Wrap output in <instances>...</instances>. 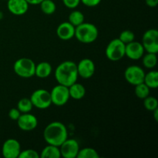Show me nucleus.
Segmentation results:
<instances>
[{
  "instance_id": "nucleus-3",
  "label": "nucleus",
  "mask_w": 158,
  "mask_h": 158,
  "mask_svg": "<svg viewBox=\"0 0 158 158\" xmlns=\"http://www.w3.org/2000/svg\"><path fill=\"white\" fill-rule=\"evenodd\" d=\"M98 29L95 25L89 23H83L75 27V35L79 42L85 44L92 43L98 37Z\"/></svg>"
},
{
  "instance_id": "nucleus-8",
  "label": "nucleus",
  "mask_w": 158,
  "mask_h": 158,
  "mask_svg": "<svg viewBox=\"0 0 158 158\" xmlns=\"http://www.w3.org/2000/svg\"><path fill=\"white\" fill-rule=\"evenodd\" d=\"M52 103L58 106H63L69 99V87L63 85L58 84L54 86L50 91Z\"/></svg>"
},
{
  "instance_id": "nucleus-34",
  "label": "nucleus",
  "mask_w": 158,
  "mask_h": 158,
  "mask_svg": "<svg viewBox=\"0 0 158 158\" xmlns=\"http://www.w3.org/2000/svg\"><path fill=\"white\" fill-rule=\"evenodd\" d=\"M29 5H40L43 0H26Z\"/></svg>"
},
{
  "instance_id": "nucleus-22",
  "label": "nucleus",
  "mask_w": 158,
  "mask_h": 158,
  "mask_svg": "<svg viewBox=\"0 0 158 158\" xmlns=\"http://www.w3.org/2000/svg\"><path fill=\"white\" fill-rule=\"evenodd\" d=\"M84 15L83 14V12L78 10H74L69 14V21L68 22H69L71 24L73 25L76 27V26L84 23Z\"/></svg>"
},
{
  "instance_id": "nucleus-17",
  "label": "nucleus",
  "mask_w": 158,
  "mask_h": 158,
  "mask_svg": "<svg viewBox=\"0 0 158 158\" xmlns=\"http://www.w3.org/2000/svg\"><path fill=\"white\" fill-rule=\"evenodd\" d=\"M52 68L50 63L47 62H42L35 65V75L41 79L47 78L52 73Z\"/></svg>"
},
{
  "instance_id": "nucleus-26",
  "label": "nucleus",
  "mask_w": 158,
  "mask_h": 158,
  "mask_svg": "<svg viewBox=\"0 0 158 158\" xmlns=\"http://www.w3.org/2000/svg\"><path fill=\"white\" fill-rule=\"evenodd\" d=\"M135 94L137 98L143 100L148 97L150 94V88L145 84L144 83H141L135 86Z\"/></svg>"
},
{
  "instance_id": "nucleus-4",
  "label": "nucleus",
  "mask_w": 158,
  "mask_h": 158,
  "mask_svg": "<svg viewBox=\"0 0 158 158\" xmlns=\"http://www.w3.org/2000/svg\"><path fill=\"white\" fill-rule=\"evenodd\" d=\"M14 72L19 77L23 78H30L35 76V64L29 58H20L15 62L13 65Z\"/></svg>"
},
{
  "instance_id": "nucleus-6",
  "label": "nucleus",
  "mask_w": 158,
  "mask_h": 158,
  "mask_svg": "<svg viewBox=\"0 0 158 158\" xmlns=\"http://www.w3.org/2000/svg\"><path fill=\"white\" fill-rule=\"evenodd\" d=\"M29 99L33 106L38 109H47L52 104L50 92L44 89H39L34 91Z\"/></svg>"
},
{
  "instance_id": "nucleus-14",
  "label": "nucleus",
  "mask_w": 158,
  "mask_h": 158,
  "mask_svg": "<svg viewBox=\"0 0 158 158\" xmlns=\"http://www.w3.org/2000/svg\"><path fill=\"white\" fill-rule=\"evenodd\" d=\"M16 122L19 129L24 131H32L35 129L38 125V120L36 117L29 113L21 114Z\"/></svg>"
},
{
  "instance_id": "nucleus-24",
  "label": "nucleus",
  "mask_w": 158,
  "mask_h": 158,
  "mask_svg": "<svg viewBox=\"0 0 158 158\" xmlns=\"http://www.w3.org/2000/svg\"><path fill=\"white\" fill-rule=\"evenodd\" d=\"M33 105L31 102L29 98H23L19 100V101L17 103V108L21 112V114L25 113H29L32 110Z\"/></svg>"
},
{
  "instance_id": "nucleus-1",
  "label": "nucleus",
  "mask_w": 158,
  "mask_h": 158,
  "mask_svg": "<svg viewBox=\"0 0 158 158\" xmlns=\"http://www.w3.org/2000/svg\"><path fill=\"white\" fill-rule=\"evenodd\" d=\"M78 77L77 63L70 60L63 62L55 69V78L59 84L68 87L77 82Z\"/></svg>"
},
{
  "instance_id": "nucleus-23",
  "label": "nucleus",
  "mask_w": 158,
  "mask_h": 158,
  "mask_svg": "<svg viewBox=\"0 0 158 158\" xmlns=\"http://www.w3.org/2000/svg\"><path fill=\"white\" fill-rule=\"evenodd\" d=\"M40 5L42 12L46 15H51L56 10V6L52 0H43Z\"/></svg>"
},
{
  "instance_id": "nucleus-10",
  "label": "nucleus",
  "mask_w": 158,
  "mask_h": 158,
  "mask_svg": "<svg viewBox=\"0 0 158 158\" xmlns=\"http://www.w3.org/2000/svg\"><path fill=\"white\" fill-rule=\"evenodd\" d=\"M61 157L64 158H76L80 151V145L75 139H66L60 146Z\"/></svg>"
},
{
  "instance_id": "nucleus-16",
  "label": "nucleus",
  "mask_w": 158,
  "mask_h": 158,
  "mask_svg": "<svg viewBox=\"0 0 158 158\" xmlns=\"http://www.w3.org/2000/svg\"><path fill=\"white\" fill-rule=\"evenodd\" d=\"M56 35L62 40H71L75 35V26L69 22H63L57 27Z\"/></svg>"
},
{
  "instance_id": "nucleus-36",
  "label": "nucleus",
  "mask_w": 158,
  "mask_h": 158,
  "mask_svg": "<svg viewBox=\"0 0 158 158\" xmlns=\"http://www.w3.org/2000/svg\"><path fill=\"white\" fill-rule=\"evenodd\" d=\"M6 1H8V0H6Z\"/></svg>"
},
{
  "instance_id": "nucleus-5",
  "label": "nucleus",
  "mask_w": 158,
  "mask_h": 158,
  "mask_svg": "<svg viewBox=\"0 0 158 158\" xmlns=\"http://www.w3.org/2000/svg\"><path fill=\"white\" fill-rule=\"evenodd\" d=\"M105 54L110 61H119L125 56V44L119 39H114L108 43Z\"/></svg>"
},
{
  "instance_id": "nucleus-11",
  "label": "nucleus",
  "mask_w": 158,
  "mask_h": 158,
  "mask_svg": "<svg viewBox=\"0 0 158 158\" xmlns=\"http://www.w3.org/2000/svg\"><path fill=\"white\" fill-rule=\"evenodd\" d=\"M20 152L21 146L15 139H7L2 148V154L5 158H18Z\"/></svg>"
},
{
  "instance_id": "nucleus-9",
  "label": "nucleus",
  "mask_w": 158,
  "mask_h": 158,
  "mask_svg": "<svg viewBox=\"0 0 158 158\" xmlns=\"http://www.w3.org/2000/svg\"><path fill=\"white\" fill-rule=\"evenodd\" d=\"M144 76V70L137 65H131L128 66L124 72L125 80L133 86L143 83Z\"/></svg>"
},
{
  "instance_id": "nucleus-29",
  "label": "nucleus",
  "mask_w": 158,
  "mask_h": 158,
  "mask_svg": "<svg viewBox=\"0 0 158 158\" xmlns=\"http://www.w3.org/2000/svg\"><path fill=\"white\" fill-rule=\"evenodd\" d=\"M40 154L36 151L32 149H26L21 151L18 158H39Z\"/></svg>"
},
{
  "instance_id": "nucleus-28",
  "label": "nucleus",
  "mask_w": 158,
  "mask_h": 158,
  "mask_svg": "<svg viewBox=\"0 0 158 158\" xmlns=\"http://www.w3.org/2000/svg\"><path fill=\"white\" fill-rule=\"evenodd\" d=\"M118 39L126 45L127 43H131V42L134 41V39H135V35H134V33L132 31L124 30L123 32H121Z\"/></svg>"
},
{
  "instance_id": "nucleus-2",
  "label": "nucleus",
  "mask_w": 158,
  "mask_h": 158,
  "mask_svg": "<svg viewBox=\"0 0 158 158\" xmlns=\"http://www.w3.org/2000/svg\"><path fill=\"white\" fill-rule=\"evenodd\" d=\"M43 138L48 144L60 147L68 138L67 128L61 122H52L45 127Z\"/></svg>"
},
{
  "instance_id": "nucleus-15",
  "label": "nucleus",
  "mask_w": 158,
  "mask_h": 158,
  "mask_svg": "<svg viewBox=\"0 0 158 158\" xmlns=\"http://www.w3.org/2000/svg\"><path fill=\"white\" fill-rule=\"evenodd\" d=\"M7 8L13 15H22L27 12L29 4L26 0H8Z\"/></svg>"
},
{
  "instance_id": "nucleus-31",
  "label": "nucleus",
  "mask_w": 158,
  "mask_h": 158,
  "mask_svg": "<svg viewBox=\"0 0 158 158\" xmlns=\"http://www.w3.org/2000/svg\"><path fill=\"white\" fill-rule=\"evenodd\" d=\"M21 115V112L18 110V108H12L9 112V117L12 120L16 121L19 117Z\"/></svg>"
},
{
  "instance_id": "nucleus-33",
  "label": "nucleus",
  "mask_w": 158,
  "mask_h": 158,
  "mask_svg": "<svg viewBox=\"0 0 158 158\" xmlns=\"http://www.w3.org/2000/svg\"><path fill=\"white\" fill-rule=\"evenodd\" d=\"M145 2L149 7H156L158 4V0H145Z\"/></svg>"
},
{
  "instance_id": "nucleus-20",
  "label": "nucleus",
  "mask_w": 158,
  "mask_h": 158,
  "mask_svg": "<svg viewBox=\"0 0 158 158\" xmlns=\"http://www.w3.org/2000/svg\"><path fill=\"white\" fill-rule=\"evenodd\" d=\"M143 83L150 89H156L158 86V73L157 70H151L145 73Z\"/></svg>"
},
{
  "instance_id": "nucleus-19",
  "label": "nucleus",
  "mask_w": 158,
  "mask_h": 158,
  "mask_svg": "<svg viewBox=\"0 0 158 158\" xmlns=\"http://www.w3.org/2000/svg\"><path fill=\"white\" fill-rule=\"evenodd\" d=\"M41 158H60L61 157L60 147L54 145L48 144L46 148H43L41 154H40Z\"/></svg>"
},
{
  "instance_id": "nucleus-27",
  "label": "nucleus",
  "mask_w": 158,
  "mask_h": 158,
  "mask_svg": "<svg viewBox=\"0 0 158 158\" xmlns=\"http://www.w3.org/2000/svg\"><path fill=\"white\" fill-rule=\"evenodd\" d=\"M143 106L145 109L149 111H154V110L158 108V100L154 97H147L143 99Z\"/></svg>"
},
{
  "instance_id": "nucleus-13",
  "label": "nucleus",
  "mask_w": 158,
  "mask_h": 158,
  "mask_svg": "<svg viewBox=\"0 0 158 158\" xmlns=\"http://www.w3.org/2000/svg\"><path fill=\"white\" fill-rule=\"evenodd\" d=\"M144 48L141 43L132 41L125 45V56L133 60H138L144 54Z\"/></svg>"
},
{
  "instance_id": "nucleus-7",
  "label": "nucleus",
  "mask_w": 158,
  "mask_h": 158,
  "mask_svg": "<svg viewBox=\"0 0 158 158\" xmlns=\"http://www.w3.org/2000/svg\"><path fill=\"white\" fill-rule=\"evenodd\" d=\"M142 45L147 52H158V31L155 29H150L143 33Z\"/></svg>"
},
{
  "instance_id": "nucleus-32",
  "label": "nucleus",
  "mask_w": 158,
  "mask_h": 158,
  "mask_svg": "<svg viewBox=\"0 0 158 158\" xmlns=\"http://www.w3.org/2000/svg\"><path fill=\"white\" fill-rule=\"evenodd\" d=\"M80 2L87 7H95L100 4L101 0H80Z\"/></svg>"
},
{
  "instance_id": "nucleus-12",
  "label": "nucleus",
  "mask_w": 158,
  "mask_h": 158,
  "mask_svg": "<svg viewBox=\"0 0 158 158\" xmlns=\"http://www.w3.org/2000/svg\"><path fill=\"white\" fill-rule=\"evenodd\" d=\"M77 65L79 77L83 79H89L94 76L96 66L92 60L88 58L83 59Z\"/></svg>"
},
{
  "instance_id": "nucleus-18",
  "label": "nucleus",
  "mask_w": 158,
  "mask_h": 158,
  "mask_svg": "<svg viewBox=\"0 0 158 158\" xmlns=\"http://www.w3.org/2000/svg\"><path fill=\"white\" fill-rule=\"evenodd\" d=\"M69 97L74 100H81L86 94V88L81 83L76 82L69 86Z\"/></svg>"
},
{
  "instance_id": "nucleus-30",
  "label": "nucleus",
  "mask_w": 158,
  "mask_h": 158,
  "mask_svg": "<svg viewBox=\"0 0 158 158\" xmlns=\"http://www.w3.org/2000/svg\"><path fill=\"white\" fill-rule=\"evenodd\" d=\"M63 2L66 7L69 9H75L81 2L80 0H63Z\"/></svg>"
},
{
  "instance_id": "nucleus-25",
  "label": "nucleus",
  "mask_w": 158,
  "mask_h": 158,
  "mask_svg": "<svg viewBox=\"0 0 158 158\" xmlns=\"http://www.w3.org/2000/svg\"><path fill=\"white\" fill-rule=\"evenodd\" d=\"M77 158H99L98 152L94 148H86L83 149H80L78 154L77 156Z\"/></svg>"
},
{
  "instance_id": "nucleus-21",
  "label": "nucleus",
  "mask_w": 158,
  "mask_h": 158,
  "mask_svg": "<svg viewBox=\"0 0 158 158\" xmlns=\"http://www.w3.org/2000/svg\"><path fill=\"white\" fill-rule=\"evenodd\" d=\"M143 60L142 63L144 67L148 69H153L157 66V57L156 53H151V52H148L146 55L143 56Z\"/></svg>"
},
{
  "instance_id": "nucleus-35",
  "label": "nucleus",
  "mask_w": 158,
  "mask_h": 158,
  "mask_svg": "<svg viewBox=\"0 0 158 158\" xmlns=\"http://www.w3.org/2000/svg\"><path fill=\"white\" fill-rule=\"evenodd\" d=\"M153 113H154V120H155V121H158V108L157 109L154 110V111H152Z\"/></svg>"
}]
</instances>
